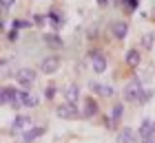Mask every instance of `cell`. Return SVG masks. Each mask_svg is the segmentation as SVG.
<instances>
[{"label": "cell", "instance_id": "obj_1", "mask_svg": "<svg viewBox=\"0 0 155 143\" xmlns=\"http://www.w3.org/2000/svg\"><path fill=\"white\" fill-rule=\"evenodd\" d=\"M124 97L129 99V101L144 104L146 99H149V92H146V90L142 88L140 79H133V82H129V86H126V90H124Z\"/></svg>", "mask_w": 155, "mask_h": 143}, {"label": "cell", "instance_id": "obj_23", "mask_svg": "<svg viewBox=\"0 0 155 143\" xmlns=\"http://www.w3.org/2000/svg\"><path fill=\"white\" fill-rule=\"evenodd\" d=\"M142 143H155V134H153V137H146V139H142Z\"/></svg>", "mask_w": 155, "mask_h": 143}, {"label": "cell", "instance_id": "obj_18", "mask_svg": "<svg viewBox=\"0 0 155 143\" xmlns=\"http://www.w3.org/2000/svg\"><path fill=\"white\" fill-rule=\"evenodd\" d=\"M142 44H144V48H153L155 35H153V33H144V35H142Z\"/></svg>", "mask_w": 155, "mask_h": 143}, {"label": "cell", "instance_id": "obj_16", "mask_svg": "<svg viewBox=\"0 0 155 143\" xmlns=\"http://www.w3.org/2000/svg\"><path fill=\"white\" fill-rule=\"evenodd\" d=\"M122 112H124V108H122V106H115V108H113V114H111V119L107 121V123L109 126H115V121H120V117H122Z\"/></svg>", "mask_w": 155, "mask_h": 143}, {"label": "cell", "instance_id": "obj_4", "mask_svg": "<svg viewBox=\"0 0 155 143\" xmlns=\"http://www.w3.org/2000/svg\"><path fill=\"white\" fill-rule=\"evenodd\" d=\"M58 117H62V119H75L78 114V108H75V104H62V106H58Z\"/></svg>", "mask_w": 155, "mask_h": 143}, {"label": "cell", "instance_id": "obj_10", "mask_svg": "<svg viewBox=\"0 0 155 143\" xmlns=\"http://www.w3.org/2000/svg\"><path fill=\"white\" fill-rule=\"evenodd\" d=\"M5 104L7 106H11V108H18V92L13 90V88H5Z\"/></svg>", "mask_w": 155, "mask_h": 143}, {"label": "cell", "instance_id": "obj_19", "mask_svg": "<svg viewBox=\"0 0 155 143\" xmlns=\"http://www.w3.org/2000/svg\"><path fill=\"white\" fill-rule=\"evenodd\" d=\"M49 22H51L53 26H60L62 22H64V20H62V18H60V16H58L55 11H51V13H49Z\"/></svg>", "mask_w": 155, "mask_h": 143}, {"label": "cell", "instance_id": "obj_13", "mask_svg": "<svg viewBox=\"0 0 155 143\" xmlns=\"http://www.w3.org/2000/svg\"><path fill=\"white\" fill-rule=\"evenodd\" d=\"M97 112V106L93 99H84V110H82V117H93Z\"/></svg>", "mask_w": 155, "mask_h": 143}, {"label": "cell", "instance_id": "obj_2", "mask_svg": "<svg viewBox=\"0 0 155 143\" xmlns=\"http://www.w3.org/2000/svg\"><path fill=\"white\" fill-rule=\"evenodd\" d=\"M16 79H18L20 86L29 88V86L36 82V70H31V68H20L18 73H16Z\"/></svg>", "mask_w": 155, "mask_h": 143}, {"label": "cell", "instance_id": "obj_22", "mask_svg": "<svg viewBox=\"0 0 155 143\" xmlns=\"http://www.w3.org/2000/svg\"><path fill=\"white\" fill-rule=\"evenodd\" d=\"M126 5H129V9H135V7H137V0H126Z\"/></svg>", "mask_w": 155, "mask_h": 143}, {"label": "cell", "instance_id": "obj_26", "mask_svg": "<svg viewBox=\"0 0 155 143\" xmlns=\"http://www.w3.org/2000/svg\"><path fill=\"white\" fill-rule=\"evenodd\" d=\"M2 2H5V7H11V5H13V0H2Z\"/></svg>", "mask_w": 155, "mask_h": 143}, {"label": "cell", "instance_id": "obj_8", "mask_svg": "<svg viewBox=\"0 0 155 143\" xmlns=\"http://www.w3.org/2000/svg\"><path fill=\"white\" fill-rule=\"evenodd\" d=\"M111 33H113L117 40H124L126 33H129V24H126V22H113V26H111Z\"/></svg>", "mask_w": 155, "mask_h": 143}, {"label": "cell", "instance_id": "obj_3", "mask_svg": "<svg viewBox=\"0 0 155 143\" xmlns=\"http://www.w3.org/2000/svg\"><path fill=\"white\" fill-rule=\"evenodd\" d=\"M91 66H93L95 73H104V70H107V57L100 51H93L91 53Z\"/></svg>", "mask_w": 155, "mask_h": 143}, {"label": "cell", "instance_id": "obj_9", "mask_svg": "<svg viewBox=\"0 0 155 143\" xmlns=\"http://www.w3.org/2000/svg\"><path fill=\"white\" fill-rule=\"evenodd\" d=\"M117 143H135V132L131 128H122L117 134Z\"/></svg>", "mask_w": 155, "mask_h": 143}, {"label": "cell", "instance_id": "obj_12", "mask_svg": "<svg viewBox=\"0 0 155 143\" xmlns=\"http://www.w3.org/2000/svg\"><path fill=\"white\" fill-rule=\"evenodd\" d=\"M91 88H93V92H97V95H102V97L113 95V88H111V86H104V84H91Z\"/></svg>", "mask_w": 155, "mask_h": 143}, {"label": "cell", "instance_id": "obj_24", "mask_svg": "<svg viewBox=\"0 0 155 143\" xmlns=\"http://www.w3.org/2000/svg\"><path fill=\"white\" fill-rule=\"evenodd\" d=\"M0 104H5V88H0Z\"/></svg>", "mask_w": 155, "mask_h": 143}, {"label": "cell", "instance_id": "obj_17", "mask_svg": "<svg viewBox=\"0 0 155 143\" xmlns=\"http://www.w3.org/2000/svg\"><path fill=\"white\" fill-rule=\"evenodd\" d=\"M126 64H129V66H137L140 64V53L137 51H129L126 53Z\"/></svg>", "mask_w": 155, "mask_h": 143}, {"label": "cell", "instance_id": "obj_21", "mask_svg": "<svg viewBox=\"0 0 155 143\" xmlns=\"http://www.w3.org/2000/svg\"><path fill=\"white\" fill-rule=\"evenodd\" d=\"M53 95H55V86H49V88L45 90V97H47V99H51Z\"/></svg>", "mask_w": 155, "mask_h": 143}, {"label": "cell", "instance_id": "obj_6", "mask_svg": "<svg viewBox=\"0 0 155 143\" xmlns=\"http://www.w3.org/2000/svg\"><path fill=\"white\" fill-rule=\"evenodd\" d=\"M137 134H140V139L153 137V134H155V123H153L151 119H144V121H142V126H140V130H137Z\"/></svg>", "mask_w": 155, "mask_h": 143}, {"label": "cell", "instance_id": "obj_15", "mask_svg": "<svg viewBox=\"0 0 155 143\" xmlns=\"http://www.w3.org/2000/svg\"><path fill=\"white\" fill-rule=\"evenodd\" d=\"M29 123H31V119H29V117H22V114H20V117L13 121V128H11V130H13V132H16V130H22V128H27Z\"/></svg>", "mask_w": 155, "mask_h": 143}, {"label": "cell", "instance_id": "obj_14", "mask_svg": "<svg viewBox=\"0 0 155 143\" xmlns=\"http://www.w3.org/2000/svg\"><path fill=\"white\" fill-rule=\"evenodd\" d=\"M42 134H45V128H31V130L25 132V141L31 143V141H36L38 137H42Z\"/></svg>", "mask_w": 155, "mask_h": 143}, {"label": "cell", "instance_id": "obj_20", "mask_svg": "<svg viewBox=\"0 0 155 143\" xmlns=\"http://www.w3.org/2000/svg\"><path fill=\"white\" fill-rule=\"evenodd\" d=\"M45 42H49L51 46H60V40L55 38V35H45Z\"/></svg>", "mask_w": 155, "mask_h": 143}, {"label": "cell", "instance_id": "obj_5", "mask_svg": "<svg viewBox=\"0 0 155 143\" xmlns=\"http://www.w3.org/2000/svg\"><path fill=\"white\" fill-rule=\"evenodd\" d=\"M42 73H47V75H51V73H55V70L60 68V60L58 57H47V60H42Z\"/></svg>", "mask_w": 155, "mask_h": 143}, {"label": "cell", "instance_id": "obj_11", "mask_svg": "<svg viewBox=\"0 0 155 143\" xmlns=\"http://www.w3.org/2000/svg\"><path fill=\"white\" fill-rule=\"evenodd\" d=\"M64 97H67V101H69V104H75V101H78V97H80V88H78L75 84L67 86V88H64Z\"/></svg>", "mask_w": 155, "mask_h": 143}, {"label": "cell", "instance_id": "obj_7", "mask_svg": "<svg viewBox=\"0 0 155 143\" xmlns=\"http://www.w3.org/2000/svg\"><path fill=\"white\" fill-rule=\"evenodd\" d=\"M18 104L27 106V108H33V106H38V97H33L31 92H18Z\"/></svg>", "mask_w": 155, "mask_h": 143}, {"label": "cell", "instance_id": "obj_25", "mask_svg": "<svg viewBox=\"0 0 155 143\" xmlns=\"http://www.w3.org/2000/svg\"><path fill=\"white\" fill-rule=\"evenodd\" d=\"M97 5H100V7H107V5H109V0H97Z\"/></svg>", "mask_w": 155, "mask_h": 143}]
</instances>
